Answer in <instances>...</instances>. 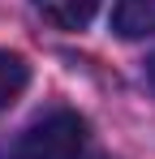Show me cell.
I'll return each instance as SVG.
<instances>
[{
	"label": "cell",
	"mask_w": 155,
	"mask_h": 159,
	"mask_svg": "<svg viewBox=\"0 0 155 159\" xmlns=\"http://www.w3.org/2000/svg\"><path fill=\"white\" fill-rule=\"evenodd\" d=\"M147 82H151V86H155V56H151V60H147Z\"/></svg>",
	"instance_id": "5b68a950"
},
{
	"label": "cell",
	"mask_w": 155,
	"mask_h": 159,
	"mask_svg": "<svg viewBox=\"0 0 155 159\" xmlns=\"http://www.w3.org/2000/svg\"><path fill=\"white\" fill-rule=\"evenodd\" d=\"M26 86H30V65H26V56L0 48V112L17 103Z\"/></svg>",
	"instance_id": "277c9868"
},
{
	"label": "cell",
	"mask_w": 155,
	"mask_h": 159,
	"mask_svg": "<svg viewBox=\"0 0 155 159\" xmlns=\"http://www.w3.org/2000/svg\"><path fill=\"white\" fill-rule=\"evenodd\" d=\"M30 4L56 30H86L91 17H95V9H99V0H30Z\"/></svg>",
	"instance_id": "7a4b0ae2"
},
{
	"label": "cell",
	"mask_w": 155,
	"mask_h": 159,
	"mask_svg": "<svg viewBox=\"0 0 155 159\" xmlns=\"http://www.w3.org/2000/svg\"><path fill=\"white\" fill-rule=\"evenodd\" d=\"M82 151H86V120L69 107L39 116L17 142V159H82Z\"/></svg>",
	"instance_id": "6da1fadb"
},
{
	"label": "cell",
	"mask_w": 155,
	"mask_h": 159,
	"mask_svg": "<svg viewBox=\"0 0 155 159\" xmlns=\"http://www.w3.org/2000/svg\"><path fill=\"white\" fill-rule=\"evenodd\" d=\"M112 30L121 39H147V34H155V0H116Z\"/></svg>",
	"instance_id": "3957f363"
}]
</instances>
